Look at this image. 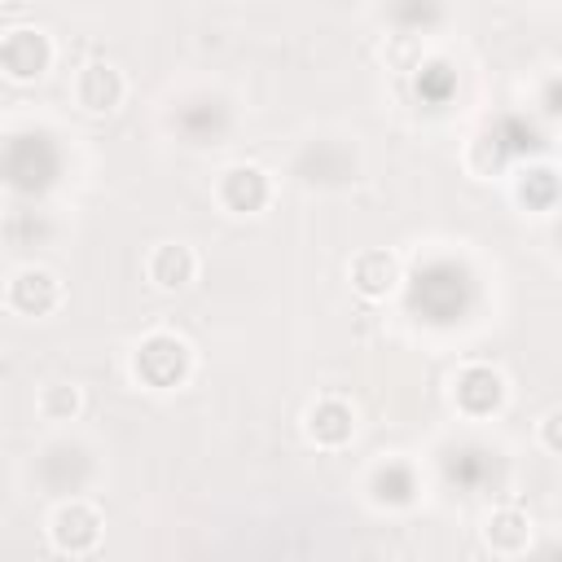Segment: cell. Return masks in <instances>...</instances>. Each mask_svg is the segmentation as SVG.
I'll return each instance as SVG.
<instances>
[{"instance_id":"4","label":"cell","mask_w":562,"mask_h":562,"mask_svg":"<svg viewBox=\"0 0 562 562\" xmlns=\"http://www.w3.org/2000/svg\"><path fill=\"white\" fill-rule=\"evenodd\" d=\"M4 303L22 316H48L61 303V281L48 268H22V272H13Z\"/></svg>"},{"instance_id":"8","label":"cell","mask_w":562,"mask_h":562,"mask_svg":"<svg viewBox=\"0 0 562 562\" xmlns=\"http://www.w3.org/2000/svg\"><path fill=\"white\" fill-rule=\"evenodd\" d=\"M351 285L364 299H386L400 285V259L391 250H360L351 259Z\"/></svg>"},{"instance_id":"3","label":"cell","mask_w":562,"mask_h":562,"mask_svg":"<svg viewBox=\"0 0 562 562\" xmlns=\"http://www.w3.org/2000/svg\"><path fill=\"white\" fill-rule=\"evenodd\" d=\"M0 61H4V75L18 79V83H22V79H40V75L48 70V61H53V44H48L44 31L18 26V31L4 35V44H0Z\"/></svg>"},{"instance_id":"7","label":"cell","mask_w":562,"mask_h":562,"mask_svg":"<svg viewBox=\"0 0 562 562\" xmlns=\"http://www.w3.org/2000/svg\"><path fill=\"white\" fill-rule=\"evenodd\" d=\"M145 272H149V281H154L158 290L176 294V290H189V285H193V277H198V255H193L184 241H162V246L149 250Z\"/></svg>"},{"instance_id":"11","label":"cell","mask_w":562,"mask_h":562,"mask_svg":"<svg viewBox=\"0 0 562 562\" xmlns=\"http://www.w3.org/2000/svg\"><path fill=\"white\" fill-rule=\"evenodd\" d=\"M35 408L44 422H70L79 408H83V395L75 382H48L40 395H35Z\"/></svg>"},{"instance_id":"5","label":"cell","mask_w":562,"mask_h":562,"mask_svg":"<svg viewBox=\"0 0 562 562\" xmlns=\"http://www.w3.org/2000/svg\"><path fill=\"white\" fill-rule=\"evenodd\" d=\"M268 198H272V180H268L263 167L237 162V167H228V171L220 176V202H224L233 215H255L259 206H268Z\"/></svg>"},{"instance_id":"2","label":"cell","mask_w":562,"mask_h":562,"mask_svg":"<svg viewBox=\"0 0 562 562\" xmlns=\"http://www.w3.org/2000/svg\"><path fill=\"white\" fill-rule=\"evenodd\" d=\"M48 544L57 553H70V558H83L101 544V514L83 501H70V505H57L53 518H48Z\"/></svg>"},{"instance_id":"12","label":"cell","mask_w":562,"mask_h":562,"mask_svg":"<svg viewBox=\"0 0 562 562\" xmlns=\"http://www.w3.org/2000/svg\"><path fill=\"white\" fill-rule=\"evenodd\" d=\"M536 439H540V448H549V452H562V408H549V413L540 417V426H536Z\"/></svg>"},{"instance_id":"9","label":"cell","mask_w":562,"mask_h":562,"mask_svg":"<svg viewBox=\"0 0 562 562\" xmlns=\"http://www.w3.org/2000/svg\"><path fill=\"white\" fill-rule=\"evenodd\" d=\"M303 430H307V439L316 448H342L351 439V430H356V417H351V408L342 400H316L307 408V417H303Z\"/></svg>"},{"instance_id":"10","label":"cell","mask_w":562,"mask_h":562,"mask_svg":"<svg viewBox=\"0 0 562 562\" xmlns=\"http://www.w3.org/2000/svg\"><path fill=\"white\" fill-rule=\"evenodd\" d=\"M483 540L492 553L501 558H518L527 544H531V522L522 509H496L487 522H483Z\"/></svg>"},{"instance_id":"6","label":"cell","mask_w":562,"mask_h":562,"mask_svg":"<svg viewBox=\"0 0 562 562\" xmlns=\"http://www.w3.org/2000/svg\"><path fill=\"white\" fill-rule=\"evenodd\" d=\"M75 101H79L88 114H110V110L123 101V75H119V66H110V61H88V66L75 75Z\"/></svg>"},{"instance_id":"1","label":"cell","mask_w":562,"mask_h":562,"mask_svg":"<svg viewBox=\"0 0 562 562\" xmlns=\"http://www.w3.org/2000/svg\"><path fill=\"white\" fill-rule=\"evenodd\" d=\"M132 373L136 382H145L149 391H167L189 373V342L176 334H149L136 356H132Z\"/></svg>"}]
</instances>
